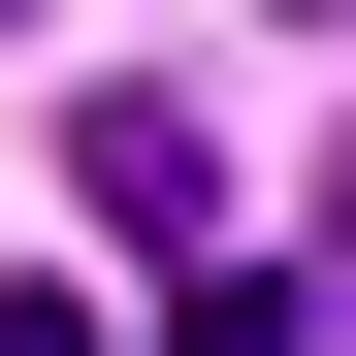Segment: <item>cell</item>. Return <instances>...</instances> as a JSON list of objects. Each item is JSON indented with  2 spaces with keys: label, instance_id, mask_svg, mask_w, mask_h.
<instances>
[{
  "label": "cell",
  "instance_id": "1",
  "mask_svg": "<svg viewBox=\"0 0 356 356\" xmlns=\"http://www.w3.org/2000/svg\"><path fill=\"white\" fill-rule=\"evenodd\" d=\"M65 162H97V227H130V259H162V291H227V227H195V195H227V162H195V97H97V130H65Z\"/></svg>",
  "mask_w": 356,
  "mask_h": 356
},
{
  "label": "cell",
  "instance_id": "2",
  "mask_svg": "<svg viewBox=\"0 0 356 356\" xmlns=\"http://www.w3.org/2000/svg\"><path fill=\"white\" fill-rule=\"evenodd\" d=\"M291 291H324V324H356V162H324V259H291Z\"/></svg>",
  "mask_w": 356,
  "mask_h": 356
},
{
  "label": "cell",
  "instance_id": "3",
  "mask_svg": "<svg viewBox=\"0 0 356 356\" xmlns=\"http://www.w3.org/2000/svg\"><path fill=\"white\" fill-rule=\"evenodd\" d=\"M324 33H356V0H324Z\"/></svg>",
  "mask_w": 356,
  "mask_h": 356
}]
</instances>
